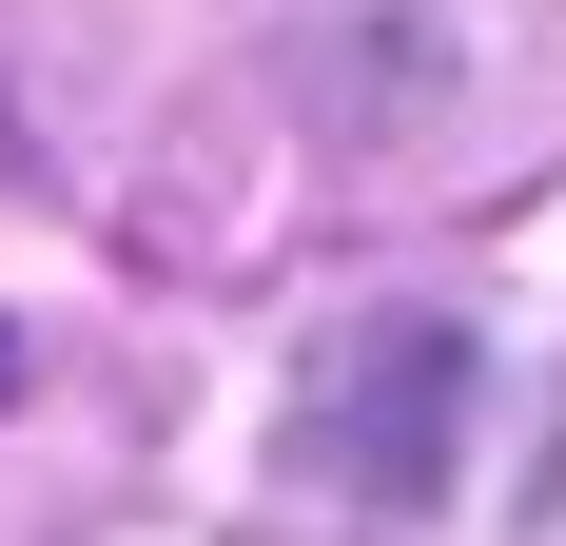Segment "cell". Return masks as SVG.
Segmentation results:
<instances>
[{
  "instance_id": "1",
  "label": "cell",
  "mask_w": 566,
  "mask_h": 546,
  "mask_svg": "<svg viewBox=\"0 0 566 546\" xmlns=\"http://www.w3.org/2000/svg\"><path fill=\"white\" fill-rule=\"evenodd\" d=\"M450 410H469V332L450 313H371L313 351V390H293V469L333 507H430L450 489Z\"/></svg>"
}]
</instances>
